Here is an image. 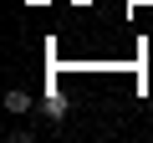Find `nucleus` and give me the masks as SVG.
Listing matches in <instances>:
<instances>
[{"label":"nucleus","mask_w":153,"mask_h":143,"mask_svg":"<svg viewBox=\"0 0 153 143\" xmlns=\"http://www.w3.org/2000/svg\"><path fill=\"white\" fill-rule=\"evenodd\" d=\"M5 112H31V97H26L21 87H10V92H5Z\"/></svg>","instance_id":"obj_1"}]
</instances>
